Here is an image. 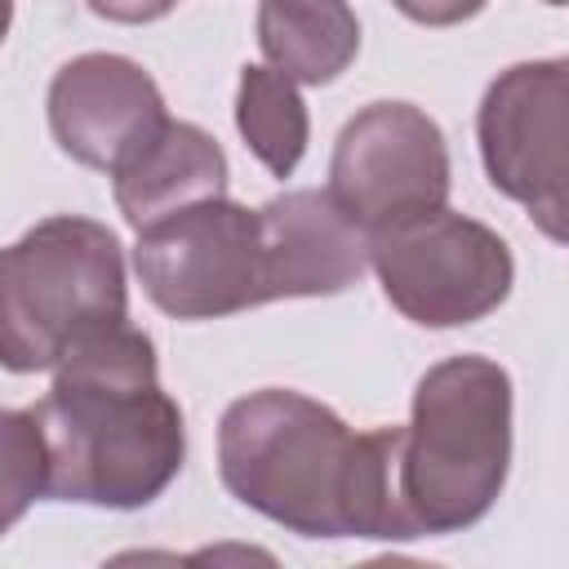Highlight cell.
I'll use <instances>...</instances> for the list:
<instances>
[{
  "mask_svg": "<svg viewBox=\"0 0 569 569\" xmlns=\"http://www.w3.org/2000/svg\"><path fill=\"white\" fill-rule=\"evenodd\" d=\"M231 498L302 538H418L400 498V427L351 431L329 405L267 387L218 427Z\"/></svg>",
  "mask_w": 569,
  "mask_h": 569,
  "instance_id": "6da1fadb",
  "label": "cell"
},
{
  "mask_svg": "<svg viewBox=\"0 0 569 569\" xmlns=\"http://www.w3.org/2000/svg\"><path fill=\"white\" fill-rule=\"evenodd\" d=\"M44 436V493L133 511L156 502L187 458L182 409L160 387L156 347L129 320L67 347L36 405Z\"/></svg>",
  "mask_w": 569,
  "mask_h": 569,
  "instance_id": "7a4b0ae2",
  "label": "cell"
},
{
  "mask_svg": "<svg viewBox=\"0 0 569 569\" xmlns=\"http://www.w3.org/2000/svg\"><path fill=\"white\" fill-rule=\"evenodd\" d=\"M511 467V378L485 356H453L413 387L400 427V498L422 533L476 525Z\"/></svg>",
  "mask_w": 569,
  "mask_h": 569,
  "instance_id": "3957f363",
  "label": "cell"
},
{
  "mask_svg": "<svg viewBox=\"0 0 569 569\" xmlns=\"http://www.w3.org/2000/svg\"><path fill=\"white\" fill-rule=\"evenodd\" d=\"M129 320L120 240L76 213L36 222L0 249V369H53L84 333Z\"/></svg>",
  "mask_w": 569,
  "mask_h": 569,
  "instance_id": "277c9868",
  "label": "cell"
},
{
  "mask_svg": "<svg viewBox=\"0 0 569 569\" xmlns=\"http://www.w3.org/2000/svg\"><path fill=\"white\" fill-rule=\"evenodd\" d=\"M369 267L387 302L427 329L485 320L507 302L516 262L498 231L476 218L431 209L369 236Z\"/></svg>",
  "mask_w": 569,
  "mask_h": 569,
  "instance_id": "5b68a950",
  "label": "cell"
},
{
  "mask_svg": "<svg viewBox=\"0 0 569 569\" xmlns=\"http://www.w3.org/2000/svg\"><path fill=\"white\" fill-rule=\"evenodd\" d=\"M133 267L147 298L178 320H218L267 302L258 209L227 196L196 200L142 227Z\"/></svg>",
  "mask_w": 569,
  "mask_h": 569,
  "instance_id": "8992f818",
  "label": "cell"
},
{
  "mask_svg": "<svg viewBox=\"0 0 569 569\" xmlns=\"http://www.w3.org/2000/svg\"><path fill=\"white\" fill-rule=\"evenodd\" d=\"M329 196L365 236L445 209L449 147L440 124L409 102H373L356 111L333 147Z\"/></svg>",
  "mask_w": 569,
  "mask_h": 569,
  "instance_id": "52a82bcc",
  "label": "cell"
},
{
  "mask_svg": "<svg viewBox=\"0 0 569 569\" xmlns=\"http://www.w3.org/2000/svg\"><path fill=\"white\" fill-rule=\"evenodd\" d=\"M565 116H569V62H520L507 67L480 102V156L493 191L525 204L529 218L565 240L569 218V156H565Z\"/></svg>",
  "mask_w": 569,
  "mask_h": 569,
  "instance_id": "ba28073f",
  "label": "cell"
},
{
  "mask_svg": "<svg viewBox=\"0 0 569 569\" xmlns=\"http://www.w3.org/2000/svg\"><path fill=\"white\" fill-rule=\"evenodd\" d=\"M164 120L156 80L120 53H80L49 84L53 142L89 169L116 173Z\"/></svg>",
  "mask_w": 569,
  "mask_h": 569,
  "instance_id": "9c48e42d",
  "label": "cell"
},
{
  "mask_svg": "<svg viewBox=\"0 0 569 569\" xmlns=\"http://www.w3.org/2000/svg\"><path fill=\"white\" fill-rule=\"evenodd\" d=\"M262 276L271 298H316L351 289L369 267V236L329 191L302 187L258 209Z\"/></svg>",
  "mask_w": 569,
  "mask_h": 569,
  "instance_id": "30bf717a",
  "label": "cell"
},
{
  "mask_svg": "<svg viewBox=\"0 0 569 569\" xmlns=\"http://www.w3.org/2000/svg\"><path fill=\"white\" fill-rule=\"evenodd\" d=\"M111 178L124 222L142 231L196 200L227 196V156L200 124L164 120Z\"/></svg>",
  "mask_w": 569,
  "mask_h": 569,
  "instance_id": "8fae6325",
  "label": "cell"
},
{
  "mask_svg": "<svg viewBox=\"0 0 569 569\" xmlns=\"http://www.w3.org/2000/svg\"><path fill=\"white\" fill-rule=\"evenodd\" d=\"M258 44L293 84H329L351 67L360 22L347 0H262Z\"/></svg>",
  "mask_w": 569,
  "mask_h": 569,
  "instance_id": "7c38bea8",
  "label": "cell"
},
{
  "mask_svg": "<svg viewBox=\"0 0 569 569\" xmlns=\"http://www.w3.org/2000/svg\"><path fill=\"white\" fill-rule=\"evenodd\" d=\"M236 124L249 151L276 173L289 178L307 151V107L298 84L271 67H244L236 93Z\"/></svg>",
  "mask_w": 569,
  "mask_h": 569,
  "instance_id": "4fadbf2b",
  "label": "cell"
},
{
  "mask_svg": "<svg viewBox=\"0 0 569 569\" xmlns=\"http://www.w3.org/2000/svg\"><path fill=\"white\" fill-rule=\"evenodd\" d=\"M44 471L49 458L36 409H0V533H9L44 493Z\"/></svg>",
  "mask_w": 569,
  "mask_h": 569,
  "instance_id": "5bb4252c",
  "label": "cell"
},
{
  "mask_svg": "<svg viewBox=\"0 0 569 569\" xmlns=\"http://www.w3.org/2000/svg\"><path fill=\"white\" fill-rule=\"evenodd\" d=\"M391 4L422 27H453L485 9V0H391Z\"/></svg>",
  "mask_w": 569,
  "mask_h": 569,
  "instance_id": "9a60e30c",
  "label": "cell"
},
{
  "mask_svg": "<svg viewBox=\"0 0 569 569\" xmlns=\"http://www.w3.org/2000/svg\"><path fill=\"white\" fill-rule=\"evenodd\" d=\"M178 0H89V9L107 22H156L173 9Z\"/></svg>",
  "mask_w": 569,
  "mask_h": 569,
  "instance_id": "2e32d148",
  "label": "cell"
},
{
  "mask_svg": "<svg viewBox=\"0 0 569 569\" xmlns=\"http://www.w3.org/2000/svg\"><path fill=\"white\" fill-rule=\"evenodd\" d=\"M9 22H13V0H0V40L9 36Z\"/></svg>",
  "mask_w": 569,
  "mask_h": 569,
  "instance_id": "e0dca14e",
  "label": "cell"
},
{
  "mask_svg": "<svg viewBox=\"0 0 569 569\" xmlns=\"http://www.w3.org/2000/svg\"><path fill=\"white\" fill-rule=\"evenodd\" d=\"M547 4H560V0H547Z\"/></svg>",
  "mask_w": 569,
  "mask_h": 569,
  "instance_id": "ac0fdd59",
  "label": "cell"
}]
</instances>
